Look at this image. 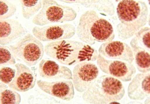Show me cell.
<instances>
[{"label":"cell","mask_w":150,"mask_h":104,"mask_svg":"<svg viewBox=\"0 0 150 104\" xmlns=\"http://www.w3.org/2000/svg\"><path fill=\"white\" fill-rule=\"evenodd\" d=\"M98 52L105 57L119 59L132 64L134 60L132 49L127 44L120 41H110L103 43Z\"/></svg>","instance_id":"10"},{"label":"cell","mask_w":150,"mask_h":104,"mask_svg":"<svg viewBox=\"0 0 150 104\" xmlns=\"http://www.w3.org/2000/svg\"><path fill=\"white\" fill-rule=\"evenodd\" d=\"M9 48L17 60L31 67L42 59L44 48L42 43L31 33H27Z\"/></svg>","instance_id":"6"},{"label":"cell","mask_w":150,"mask_h":104,"mask_svg":"<svg viewBox=\"0 0 150 104\" xmlns=\"http://www.w3.org/2000/svg\"><path fill=\"white\" fill-rule=\"evenodd\" d=\"M99 74L98 68L93 63L83 61L78 63L73 71L74 87L78 92L83 93L96 82Z\"/></svg>","instance_id":"7"},{"label":"cell","mask_w":150,"mask_h":104,"mask_svg":"<svg viewBox=\"0 0 150 104\" xmlns=\"http://www.w3.org/2000/svg\"><path fill=\"white\" fill-rule=\"evenodd\" d=\"M97 64L103 72L124 82L131 81L136 72V68L132 64L109 60L100 53L98 54Z\"/></svg>","instance_id":"8"},{"label":"cell","mask_w":150,"mask_h":104,"mask_svg":"<svg viewBox=\"0 0 150 104\" xmlns=\"http://www.w3.org/2000/svg\"><path fill=\"white\" fill-rule=\"evenodd\" d=\"M38 71L39 76L44 78L56 80L72 79V73L70 69L48 59H43L40 63Z\"/></svg>","instance_id":"14"},{"label":"cell","mask_w":150,"mask_h":104,"mask_svg":"<svg viewBox=\"0 0 150 104\" xmlns=\"http://www.w3.org/2000/svg\"><path fill=\"white\" fill-rule=\"evenodd\" d=\"M76 31V28L69 24L35 26L32 29L34 36L42 42H52L69 39L74 35Z\"/></svg>","instance_id":"9"},{"label":"cell","mask_w":150,"mask_h":104,"mask_svg":"<svg viewBox=\"0 0 150 104\" xmlns=\"http://www.w3.org/2000/svg\"><path fill=\"white\" fill-rule=\"evenodd\" d=\"M80 40L92 46L98 42L112 41L115 37L112 24L106 19L99 16L92 9L84 12L80 17L76 30Z\"/></svg>","instance_id":"3"},{"label":"cell","mask_w":150,"mask_h":104,"mask_svg":"<svg viewBox=\"0 0 150 104\" xmlns=\"http://www.w3.org/2000/svg\"><path fill=\"white\" fill-rule=\"evenodd\" d=\"M0 32V43L3 46L17 42L28 33L21 23L11 19H1Z\"/></svg>","instance_id":"13"},{"label":"cell","mask_w":150,"mask_h":104,"mask_svg":"<svg viewBox=\"0 0 150 104\" xmlns=\"http://www.w3.org/2000/svg\"><path fill=\"white\" fill-rule=\"evenodd\" d=\"M117 13L121 22L117 25V30L119 38L122 41L135 35L147 21L148 8L142 1H120Z\"/></svg>","instance_id":"2"},{"label":"cell","mask_w":150,"mask_h":104,"mask_svg":"<svg viewBox=\"0 0 150 104\" xmlns=\"http://www.w3.org/2000/svg\"><path fill=\"white\" fill-rule=\"evenodd\" d=\"M42 7L32 20L38 26L50 24L72 21L77 13L72 8L58 4L54 0H43Z\"/></svg>","instance_id":"5"},{"label":"cell","mask_w":150,"mask_h":104,"mask_svg":"<svg viewBox=\"0 0 150 104\" xmlns=\"http://www.w3.org/2000/svg\"><path fill=\"white\" fill-rule=\"evenodd\" d=\"M22 9L23 16L29 19L37 14L42 7V1H19Z\"/></svg>","instance_id":"18"},{"label":"cell","mask_w":150,"mask_h":104,"mask_svg":"<svg viewBox=\"0 0 150 104\" xmlns=\"http://www.w3.org/2000/svg\"><path fill=\"white\" fill-rule=\"evenodd\" d=\"M0 49L1 67L16 64V58L9 47L1 45Z\"/></svg>","instance_id":"22"},{"label":"cell","mask_w":150,"mask_h":104,"mask_svg":"<svg viewBox=\"0 0 150 104\" xmlns=\"http://www.w3.org/2000/svg\"><path fill=\"white\" fill-rule=\"evenodd\" d=\"M15 66L16 68V75L8 85L9 87L21 92H26L33 88L37 80L35 71L21 63H17Z\"/></svg>","instance_id":"12"},{"label":"cell","mask_w":150,"mask_h":104,"mask_svg":"<svg viewBox=\"0 0 150 104\" xmlns=\"http://www.w3.org/2000/svg\"><path fill=\"white\" fill-rule=\"evenodd\" d=\"M150 73H138L129 84L127 94L132 100H142L150 96Z\"/></svg>","instance_id":"15"},{"label":"cell","mask_w":150,"mask_h":104,"mask_svg":"<svg viewBox=\"0 0 150 104\" xmlns=\"http://www.w3.org/2000/svg\"><path fill=\"white\" fill-rule=\"evenodd\" d=\"M125 93V88L120 81L112 76L104 75L97 78L83 93L82 99L89 104L110 103L121 100Z\"/></svg>","instance_id":"4"},{"label":"cell","mask_w":150,"mask_h":104,"mask_svg":"<svg viewBox=\"0 0 150 104\" xmlns=\"http://www.w3.org/2000/svg\"><path fill=\"white\" fill-rule=\"evenodd\" d=\"M44 51L48 56L68 66L83 61H96L98 56L96 49L78 41L63 40L49 42Z\"/></svg>","instance_id":"1"},{"label":"cell","mask_w":150,"mask_h":104,"mask_svg":"<svg viewBox=\"0 0 150 104\" xmlns=\"http://www.w3.org/2000/svg\"><path fill=\"white\" fill-rule=\"evenodd\" d=\"M16 70L15 69L6 66L1 67L0 71L1 81L9 85L16 76Z\"/></svg>","instance_id":"23"},{"label":"cell","mask_w":150,"mask_h":104,"mask_svg":"<svg viewBox=\"0 0 150 104\" xmlns=\"http://www.w3.org/2000/svg\"><path fill=\"white\" fill-rule=\"evenodd\" d=\"M37 83L43 91L62 100L69 101L74 98V87L70 80L50 82L40 80Z\"/></svg>","instance_id":"11"},{"label":"cell","mask_w":150,"mask_h":104,"mask_svg":"<svg viewBox=\"0 0 150 104\" xmlns=\"http://www.w3.org/2000/svg\"><path fill=\"white\" fill-rule=\"evenodd\" d=\"M17 11L16 5L6 0L0 1V19H8L13 16Z\"/></svg>","instance_id":"20"},{"label":"cell","mask_w":150,"mask_h":104,"mask_svg":"<svg viewBox=\"0 0 150 104\" xmlns=\"http://www.w3.org/2000/svg\"><path fill=\"white\" fill-rule=\"evenodd\" d=\"M60 1L67 4L78 3L85 7L96 10L101 13L102 14L110 16L113 15L115 8L112 1H86V0H64Z\"/></svg>","instance_id":"17"},{"label":"cell","mask_w":150,"mask_h":104,"mask_svg":"<svg viewBox=\"0 0 150 104\" xmlns=\"http://www.w3.org/2000/svg\"><path fill=\"white\" fill-rule=\"evenodd\" d=\"M21 100L20 94L14 90L5 89L1 90V104H19Z\"/></svg>","instance_id":"19"},{"label":"cell","mask_w":150,"mask_h":104,"mask_svg":"<svg viewBox=\"0 0 150 104\" xmlns=\"http://www.w3.org/2000/svg\"><path fill=\"white\" fill-rule=\"evenodd\" d=\"M130 45L138 71L143 73L150 71V53L139 45L135 36L132 39Z\"/></svg>","instance_id":"16"},{"label":"cell","mask_w":150,"mask_h":104,"mask_svg":"<svg viewBox=\"0 0 150 104\" xmlns=\"http://www.w3.org/2000/svg\"><path fill=\"white\" fill-rule=\"evenodd\" d=\"M139 45L150 53V28H142L135 35Z\"/></svg>","instance_id":"21"}]
</instances>
